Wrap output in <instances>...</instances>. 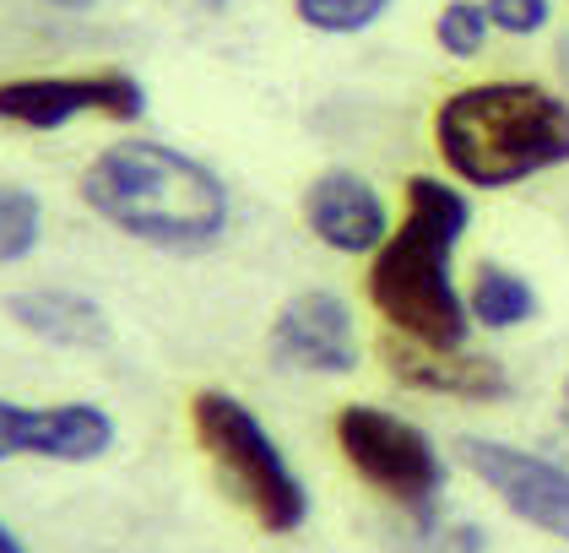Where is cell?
I'll return each instance as SVG.
<instances>
[{"instance_id": "6da1fadb", "label": "cell", "mask_w": 569, "mask_h": 553, "mask_svg": "<svg viewBox=\"0 0 569 553\" xmlns=\"http://www.w3.org/2000/svg\"><path fill=\"white\" fill-rule=\"evenodd\" d=\"M472 228V201L450 179L412 174L407 179V213L391 228V239L375 250L369 266V304L396 337L423 347H467L472 309L456 288V245Z\"/></svg>"}, {"instance_id": "7a4b0ae2", "label": "cell", "mask_w": 569, "mask_h": 553, "mask_svg": "<svg viewBox=\"0 0 569 553\" xmlns=\"http://www.w3.org/2000/svg\"><path fill=\"white\" fill-rule=\"evenodd\" d=\"M82 201L152 250L196 256L228 234V185L163 141H114L82 169Z\"/></svg>"}, {"instance_id": "3957f363", "label": "cell", "mask_w": 569, "mask_h": 553, "mask_svg": "<svg viewBox=\"0 0 569 553\" xmlns=\"http://www.w3.org/2000/svg\"><path fill=\"white\" fill-rule=\"evenodd\" d=\"M445 169L472 190H510L569 164V98L542 82H472L435 109Z\"/></svg>"}, {"instance_id": "277c9868", "label": "cell", "mask_w": 569, "mask_h": 553, "mask_svg": "<svg viewBox=\"0 0 569 553\" xmlns=\"http://www.w3.org/2000/svg\"><path fill=\"white\" fill-rule=\"evenodd\" d=\"M190 434L207 451L218 483L256 515L271 537H288L309 521V488L288 467L282 445L233 391H196L190 396Z\"/></svg>"}, {"instance_id": "5b68a950", "label": "cell", "mask_w": 569, "mask_h": 553, "mask_svg": "<svg viewBox=\"0 0 569 553\" xmlns=\"http://www.w3.org/2000/svg\"><path fill=\"white\" fill-rule=\"evenodd\" d=\"M337 451L348 456V467L386 494L391 505L412 515L423 532H435L439 515V494L450 483V467L439 456V445L412 424V418H396L386 407H369V402H352L337 413Z\"/></svg>"}, {"instance_id": "8992f818", "label": "cell", "mask_w": 569, "mask_h": 553, "mask_svg": "<svg viewBox=\"0 0 569 553\" xmlns=\"http://www.w3.org/2000/svg\"><path fill=\"white\" fill-rule=\"evenodd\" d=\"M120 120L131 126L147 115V87L126 71H88V77H17L0 82V126L17 130H66L71 120Z\"/></svg>"}, {"instance_id": "52a82bcc", "label": "cell", "mask_w": 569, "mask_h": 553, "mask_svg": "<svg viewBox=\"0 0 569 553\" xmlns=\"http://www.w3.org/2000/svg\"><path fill=\"white\" fill-rule=\"evenodd\" d=\"M456 451H461V467L488 483L516 521L569 543V467L505 440H482V434H461Z\"/></svg>"}, {"instance_id": "ba28073f", "label": "cell", "mask_w": 569, "mask_h": 553, "mask_svg": "<svg viewBox=\"0 0 569 553\" xmlns=\"http://www.w3.org/2000/svg\"><path fill=\"white\" fill-rule=\"evenodd\" d=\"M271 364L299 375H352L358 369V326L342 294L305 288L293 294L271 320Z\"/></svg>"}, {"instance_id": "9c48e42d", "label": "cell", "mask_w": 569, "mask_h": 553, "mask_svg": "<svg viewBox=\"0 0 569 553\" xmlns=\"http://www.w3.org/2000/svg\"><path fill=\"white\" fill-rule=\"evenodd\" d=\"M114 418L98 402H60V407H22L0 396V462L39 456V462H98L114 451Z\"/></svg>"}, {"instance_id": "30bf717a", "label": "cell", "mask_w": 569, "mask_h": 553, "mask_svg": "<svg viewBox=\"0 0 569 553\" xmlns=\"http://www.w3.org/2000/svg\"><path fill=\"white\" fill-rule=\"evenodd\" d=\"M305 223L309 234L337 250V256H375L391 239V207L386 196L352 169H326L305 190Z\"/></svg>"}, {"instance_id": "8fae6325", "label": "cell", "mask_w": 569, "mask_h": 553, "mask_svg": "<svg viewBox=\"0 0 569 553\" xmlns=\"http://www.w3.org/2000/svg\"><path fill=\"white\" fill-rule=\"evenodd\" d=\"M391 381H401L407 391H423V396H456V402H505L510 396V375L499 358L488 353H445V347H423V342L407 337H386L380 347Z\"/></svg>"}, {"instance_id": "7c38bea8", "label": "cell", "mask_w": 569, "mask_h": 553, "mask_svg": "<svg viewBox=\"0 0 569 553\" xmlns=\"http://www.w3.org/2000/svg\"><path fill=\"white\" fill-rule=\"evenodd\" d=\"M6 315L28 332V337L49 342V347H109V315L92 304L88 294H71V288H22V294L6 298Z\"/></svg>"}, {"instance_id": "4fadbf2b", "label": "cell", "mask_w": 569, "mask_h": 553, "mask_svg": "<svg viewBox=\"0 0 569 553\" xmlns=\"http://www.w3.org/2000/svg\"><path fill=\"white\" fill-rule=\"evenodd\" d=\"M467 309H472V326H482V332H516L526 320H537V288L521 271L482 260L472 271V288H467Z\"/></svg>"}, {"instance_id": "5bb4252c", "label": "cell", "mask_w": 569, "mask_h": 553, "mask_svg": "<svg viewBox=\"0 0 569 553\" xmlns=\"http://www.w3.org/2000/svg\"><path fill=\"white\" fill-rule=\"evenodd\" d=\"M44 239V201L28 185H0V266H17Z\"/></svg>"}, {"instance_id": "9a60e30c", "label": "cell", "mask_w": 569, "mask_h": 553, "mask_svg": "<svg viewBox=\"0 0 569 553\" xmlns=\"http://www.w3.org/2000/svg\"><path fill=\"white\" fill-rule=\"evenodd\" d=\"M493 39V22H488V6L482 0H445L435 17V43L450 60H478Z\"/></svg>"}, {"instance_id": "2e32d148", "label": "cell", "mask_w": 569, "mask_h": 553, "mask_svg": "<svg viewBox=\"0 0 569 553\" xmlns=\"http://www.w3.org/2000/svg\"><path fill=\"white\" fill-rule=\"evenodd\" d=\"M396 0H293L299 22L326 33V39H352V33H369Z\"/></svg>"}, {"instance_id": "e0dca14e", "label": "cell", "mask_w": 569, "mask_h": 553, "mask_svg": "<svg viewBox=\"0 0 569 553\" xmlns=\"http://www.w3.org/2000/svg\"><path fill=\"white\" fill-rule=\"evenodd\" d=\"M482 6H488L493 33L505 39H537L553 22V0H482Z\"/></svg>"}, {"instance_id": "ac0fdd59", "label": "cell", "mask_w": 569, "mask_h": 553, "mask_svg": "<svg viewBox=\"0 0 569 553\" xmlns=\"http://www.w3.org/2000/svg\"><path fill=\"white\" fill-rule=\"evenodd\" d=\"M0 553H28V549H22V537H17L6 521H0Z\"/></svg>"}, {"instance_id": "d6986e66", "label": "cell", "mask_w": 569, "mask_h": 553, "mask_svg": "<svg viewBox=\"0 0 569 553\" xmlns=\"http://www.w3.org/2000/svg\"><path fill=\"white\" fill-rule=\"evenodd\" d=\"M44 6H60V11H88V6H98V0H44Z\"/></svg>"}, {"instance_id": "ffe728a7", "label": "cell", "mask_w": 569, "mask_h": 553, "mask_svg": "<svg viewBox=\"0 0 569 553\" xmlns=\"http://www.w3.org/2000/svg\"><path fill=\"white\" fill-rule=\"evenodd\" d=\"M565 418H569V381H565Z\"/></svg>"}, {"instance_id": "44dd1931", "label": "cell", "mask_w": 569, "mask_h": 553, "mask_svg": "<svg viewBox=\"0 0 569 553\" xmlns=\"http://www.w3.org/2000/svg\"><path fill=\"white\" fill-rule=\"evenodd\" d=\"M201 6H228V0H201Z\"/></svg>"}]
</instances>
